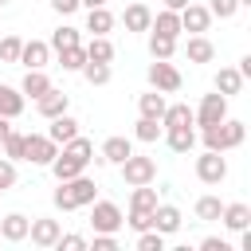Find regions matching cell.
Masks as SVG:
<instances>
[{
  "label": "cell",
  "mask_w": 251,
  "mask_h": 251,
  "mask_svg": "<svg viewBox=\"0 0 251 251\" xmlns=\"http://www.w3.org/2000/svg\"><path fill=\"white\" fill-rule=\"evenodd\" d=\"M149 55H153V59H173V55H176V39L149 31Z\"/></svg>",
  "instance_id": "obj_33"
},
{
  "label": "cell",
  "mask_w": 251,
  "mask_h": 251,
  "mask_svg": "<svg viewBox=\"0 0 251 251\" xmlns=\"http://www.w3.org/2000/svg\"><path fill=\"white\" fill-rule=\"evenodd\" d=\"M0 149H4L8 161H24V133L20 129H8V137L0 141Z\"/></svg>",
  "instance_id": "obj_37"
},
{
  "label": "cell",
  "mask_w": 251,
  "mask_h": 251,
  "mask_svg": "<svg viewBox=\"0 0 251 251\" xmlns=\"http://www.w3.org/2000/svg\"><path fill=\"white\" fill-rule=\"evenodd\" d=\"M220 220H224V227H227V231H243V227H251V208H247L243 200H235V204H224Z\"/></svg>",
  "instance_id": "obj_18"
},
{
  "label": "cell",
  "mask_w": 251,
  "mask_h": 251,
  "mask_svg": "<svg viewBox=\"0 0 251 251\" xmlns=\"http://www.w3.org/2000/svg\"><path fill=\"white\" fill-rule=\"evenodd\" d=\"M16 63H24L27 71H43L47 63H51V47L43 43V39H24V47H20V59Z\"/></svg>",
  "instance_id": "obj_12"
},
{
  "label": "cell",
  "mask_w": 251,
  "mask_h": 251,
  "mask_svg": "<svg viewBox=\"0 0 251 251\" xmlns=\"http://www.w3.org/2000/svg\"><path fill=\"white\" fill-rule=\"evenodd\" d=\"M8 129H12V118H4V114H0V141L8 137Z\"/></svg>",
  "instance_id": "obj_48"
},
{
  "label": "cell",
  "mask_w": 251,
  "mask_h": 251,
  "mask_svg": "<svg viewBox=\"0 0 251 251\" xmlns=\"http://www.w3.org/2000/svg\"><path fill=\"white\" fill-rule=\"evenodd\" d=\"M4 4H12V0H0V8H4Z\"/></svg>",
  "instance_id": "obj_52"
},
{
  "label": "cell",
  "mask_w": 251,
  "mask_h": 251,
  "mask_svg": "<svg viewBox=\"0 0 251 251\" xmlns=\"http://www.w3.org/2000/svg\"><path fill=\"white\" fill-rule=\"evenodd\" d=\"M114 27V12L102 4V8H86V31L90 35H110Z\"/></svg>",
  "instance_id": "obj_25"
},
{
  "label": "cell",
  "mask_w": 251,
  "mask_h": 251,
  "mask_svg": "<svg viewBox=\"0 0 251 251\" xmlns=\"http://www.w3.org/2000/svg\"><path fill=\"white\" fill-rule=\"evenodd\" d=\"M165 106H169V102H165V94H161V90H149V94H141V98H137V110H141V118H157V122H161Z\"/></svg>",
  "instance_id": "obj_29"
},
{
  "label": "cell",
  "mask_w": 251,
  "mask_h": 251,
  "mask_svg": "<svg viewBox=\"0 0 251 251\" xmlns=\"http://www.w3.org/2000/svg\"><path fill=\"white\" fill-rule=\"evenodd\" d=\"M220 212H224L220 196H200L196 200V220H220Z\"/></svg>",
  "instance_id": "obj_38"
},
{
  "label": "cell",
  "mask_w": 251,
  "mask_h": 251,
  "mask_svg": "<svg viewBox=\"0 0 251 251\" xmlns=\"http://www.w3.org/2000/svg\"><path fill=\"white\" fill-rule=\"evenodd\" d=\"M78 4H82V8H102L106 0H78Z\"/></svg>",
  "instance_id": "obj_50"
},
{
  "label": "cell",
  "mask_w": 251,
  "mask_h": 251,
  "mask_svg": "<svg viewBox=\"0 0 251 251\" xmlns=\"http://www.w3.org/2000/svg\"><path fill=\"white\" fill-rule=\"evenodd\" d=\"M0 243H4V239H0Z\"/></svg>",
  "instance_id": "obj_53"
},
{
  "label": "cell",
  "mask_w": 251,
  "mask_h": 251,
  "mask_svg": "<svg viewBox=\"0 0 251 251\" xmlns=\"http://www.w3.org/2000/svg\"><path fill=\"white\" fill-rule=\"evenodd\" d=\"M196 176H200L204 184H224V180H227V157L204 149V153L196 157Z\"/></svg>",
  "instance_id": "obj_8"
},
{
  "label": "cell",
  "mask_w": 251,
  "mask_h": 251,
  "mask_svg": "<svg viewBox=\"0 0 251 251\" xmlns=\"http://www.w3.org/2000/svg\"><path fill=\"white\" fill-rule=\"evenodd\" d=\"M24 106H27V98L20 94V86H4V82H0V114H4V118H20Z\"/></svg>",
  "instance_id": "obj_24"
},
{
  "label": "cell",
  "mask_w": 251,
  "mask_h": 251,
  "mask_svg": "<svg viewBox=\"0 0 251 251\" xmlns=\"http://www.w3.org/2000/svg\"><path fill=\"white\" fill-rule=\"evenodd\" d=\"M243 82H247V78H243L235 67H220V71H216V78H212V90H220L224 98H235V94L243 90Z\"/></svg>",
  "instance_id": "obj_16"
},
{
  "label": "cell",
  "mask_w": 251,
  "mask_h": 251,
  "mask_svg": "<svg viewBox=\"0 0 251 251\" xmlns=\"http://www.w3.org/2000/svg\"><path fill=\"white\" fill-rule=\"evenodd\" d=\"M208 12H212V20H231L239 12V0H212Z\"/></svg>",
  "instance_id": "obj_42"
},
{
  "label": "cell",
  "mask_w": 251,
  "mask_h": 251,
  "mask_svg": "<svg viewBox=\"0 0 251 251\" xmlns=\"http://www.w3.org/2000/svg\"><path fill=\"white\" fill-rule=\"evenodd\" d=\"M161 126H165V129H184V126H192V106H188V102H173V106H165Z\"/></svg>",
  "instance_id": "obj_20"
},
{
  "label": "cell",
  "mask_w": 251,
  "mask_h": 251,
  "mask_svg": "<svg viewBox=\"0 0 251 251\" xmlns=\"http://www.w3.org/2000/svg\"><path fill=\"white\" fill-rule=\"evenodd\" d=\"M86 247H94V251H118V235H110V231H94V243H86Z\"/></svg>",
  "instance_id": "obj_45"
},
{
  "label": "cell",
  "mask_w": 251,
  "mask_h": 251,
  "mask_svg": "<svg viewBox=\"0 0 251 251\" xmlns=\"http://www.w3.org/2000/svg\"><path fill=\"white\" fill-rule=\"evenodd\" d=\"M55 247L59 251H86V235H75V231H59V239H55Z\"/></svg>",
  "instance_id": "obj_43"
},
{
  "label": "cell",
  "mask_w": 251,
  "mask_h": 251,
  "mask_svg": "<svg viewBox=\"0 0 251 251\" xmlns=\"http://www.w3.org/2000/svg\"><path fill=\"white\" fill-rule=\"evenodd\" d=\"M118 169H122V180H126L129 188H133V184H153V180H157V161H153V157H141V153H129Z\"/></svg>",
  "instance_id": "obj_4"
},
{
  "label": "cell",
  "mask_w": 251,
  "mask_h": 251,
  "mask_svg": "<svg viewBox=\"0 0 251 251\" xmlns=\"http://www.w3.org/2000/svg\"><path fill=\"white\" fill-rule=\"evenodd\" d=\"M63 153H71L75 161H82V165H90L94 161V141L90 137H82V133H75L67 145H63Z\"/></svg>",
  "instance_id": "obj_30"
},
{
  "label": "cell",
  "mask_w": 251,
  "mask_h": 251,
  "mask_svg": "<svg viewBox=\"0 0 251 251\" xmlns=\"http://www.w3.org/2000/svg\"><path fill=\"white\" fill-rule=\"evenodd\" d=\"M51 200H55L59 212H75V208H86L90 200H98V184L86 173H78L71 180H59V188L51 192Z\"/></svg>",
  "instance_id": "obj_1"
},
{
  "label": "cell",
  "mask_w": 251,
  "mask_h": 251,
  "mask_svg": "<svg viewBox=\"0 0 251 251\" xmlns=\"http://www.w3.org/2000/svg\"><path fill=\"white\" fill-rule=\"evenodd\" d=\"M184 55H188V63H212V59H216V47H212L208 35H188Z\"/></svg>",
  "instance_id": "obj_19"
},
{
  "label": "cell",
  "mask_w": 251,
  "mask_h": 251,
  "mask_svg": "<svg viewBox=\"0 0 251 251\" xmlns=\"http://www.w3.org/2000/svg\"><path fill=\"white\" fill-rule=\"evenodd\" d=\"M212 27V12H208V4H184L180 8V31H192V35H204Z\"/></svg>",
  "instance_id": "obj_9"
},
{
  "label": "cell",
  "mask_w": 251,
  "mask_h": 251,
  "mask_svg": "<svg viewBox=\"0 0 251 251\" xmlns=\"http://www.w3.org/2000/svg\"><path fill=\"white\" fill-rule=\"evenodd\" d=\"M122 227L145 231V227H153V212H145V208H129V216H126V224H122Z\"/></svg>",
  "instance_id": "obj_40"
},
{
  "label": "cell",
  "mask_w": 251,
  "mask_h": 251,
  "mask_svg": "<svg viewBox=\"0 0 251 251\" xmlns=\"http://www.w3.org/2000/svg\"><path fill=\"white\" fill-rule=\"evenodd\" d=\"M184 4H188V0H165V8H173V12H180Z\"/></svg>",
  "instance_id": "obj_49"
},
{
  "label": "cell",
  "mask_w": 251,
  "mask_h": 251,
  "mask_svg": "<svg viewBox=\"0 0 251 251\" xmlns=\"http://www.w3.org/2000/svg\"><path fill=\"white\" fill-rule=\"evenodd\" d=\"M145 78H149V86H153V90H161V94H176V90H180V82H184V78H180V71H176L169 59H153V63H149V71H145Z\"/></svg>",
  "instance_id": "obj_5"
},
{
  "label": "cell",
  "mask_w": 251,
  "mask_h": 251,
  "mask_svg": "<svg viewBox=\"0 0 251 251\" xmlns=\"http://www.w3.org/2000/svg\"><path fill=\"white\" fill-rule=\"evenodd\" d=\"M75 43H82V35H78V27H71V24L55 27V31H51V39H47V47H51V51H63V47H75Z\"/></svg>",
  "instance_id": "obj_31"
},
{
  "label": "cell",
  "mask_w": 251,
  "mask_h": 251,
  "mask_svg": "<svg viewBox=\"0 0 251 251\" xmlns=\"http://www.w3.org/2000/svg\"><path fill=\"white\" fill-rule=\"evenodd\" d=\"M180 224H184V216H180L176 204H157V208H153V227H157L161 235H176Z\"/></svg>",
  "instance_id": "obj_14"
},
{
  "label": "cell",
  "mask_w": 251,
  "mask_h": 251,
  "mask_svg": "<svg viewBox=\"0 0 251 251\" xmlns=\"http://www.w3.org/2000/svg\"><path fill=\"white\" fill-rule=\"evenodd\" d=\"M47 169L55 173V180H71V176H78V173H86V165H82V161H75V157H71V153H63V149L55 153V161H51Z\"/></svg>",
  "instance_id": "obj_23"
},
{
  "label": "cell",
  "mask_w": 251,
  "mask_h": 251,
  "mask_svg": "<svg viewBox=\"0 0 251 251\" xmlns=\"http://www.w3.org/2000/svg\"><path fill=\"white\" fill-rule=\"evenodd\" d=\"M20 47H24L20 35H4V39H0V63H16V59H20Z\"/></svg>",
  "instance_id": "obj_41"
},
{
  "label": "cell",
  "mask_w": 251,
  "mask_h": 251,
  "mask_svg": "<svg viewBox=\"0 0 251 251\" xmlns=\"http://www.w3.org/2000/svg\"><path fill=\"white\" fill-rule=\"evenodd\" d=\"M86 208H90V227H94V231H110V235L122 231L126 216H122V208H118L114 200H90Z\"/></svg>",
  "instance_id": "obj_3"
},
{
  "label": "cell",
  "mask_w": 251,
  "mask_h": 251,
  "mask_svg": "<svg viewBox=\"0 0 251 251\" xmlns=\"http://www.w3.org/2000/svg\"><path fill=\"white\" fill-rule=\"evenodd\" d=\"M149 31H157V35H169V39H180V12H173V8H161V12L149 20Z\"/></svg>",
  "instance_id": "obj_17"
},
{
  "label": "cell",
  "mask_w": 251,
  "mask_h": 251,
  "mask_svg": "<svg viewBox=\"0 0 251 251\" xmlns=\"http://www.w3.org/2000/svg\"><path fill=\"white\" fill-rule=\"evenodd\" d=\"M161 137H165V145H169L173 153H192V149H196V129H192V126H184V129H165Z\"/></svg>",
  "instance_id": "obj_22"
},
{
  "label": "cell",
  "mask_w": 251,
  "mask_h": 251,
  "mask_svg": "<svg viewBox=\"0 0 251 251\" xmlns=\"http://www.w3.org/2000/svg\"><path fill=\"white\" fill-rule=\"evenodd\" d=\"M51 8H55L59 16H75V12L82 8V4H78V0H51Z\"/></svg>",
  "instance_id": "obj_46"
},
{
  "label": "cell",
  "mask_w": 251,
  "mask_h": 251,
  "mask_svg": "<svg viewBox=\"0 0 251 251\" xmlns=\"http://www.w3.org/2000/svg\"><path fill=\"white\" fill-rule=\"evenodd\" d=\"M129 208H145V212H153V208H157V188H149V184H133V192H129Z\"/></svg>",
  "instance_id": "obj_36"
},
{
  "label": "cell",
  "mask_w": 251,
  "mask_h": 251,
  "mask_svg": "<svg viewBox=\"0 0 251 251\" xmlns=\"http://www.w3.org/2000/svg\"><path fill=\"white\" fill-rule=\"evenodd\" d=\"M27 224H31V220H27L24 212H8V216L0 220V239H4V243H24V239H27Z\"/></svg>",
  "instance_id": "obj_15"
},
{
  "label": "cell",
  "mask_w": 251,
  "mask_h": 251,
  "mask_svg": "<svg viewBox=\"0 0 251 251\" xmlns=\"http://www.w3.org/2000/svg\"><path fill=\"white\" fill-rule=\"evenodd\" d=\"M200 137H204V149H212V153H227V149H239V145H243L247 126H243L239 118H224V122H216V126H204Z\"/></svg>",
  "instance_id": "obj_2"
},
{
  "label": "cell",
  "mask_w": 251,
  "mask_h": 251,
  "mask_svg": "<svg viewBox=\"0 0 251 251\" xmlns=\"http://www.w3.org/2000/svg\"><path fill=\"white\" fill-rule=\"evenodd\" d=\"M129 153H133V141L114 133V137H106V141H102V149L94 153V165H122Z\"/></svg>",
  "instance_id": "obj_10"
},
{
  "label": "cell",
  "mask_w": 251,
  "mask_h": 251,
  "mask_svg": "<svg viewBox=\"0 0 251 251\" xmlns=\"http://www.w3.org/2000/svg\"><path fill=\"white\" fill-rule=\"evenodd\" d=\"M161 133H165V126H161L157 118H137V126H133V137H137V141H145V145H153Z\"/></svg>",
  "instance_id": "obj_32"
},
{
  "label": "cell",
  "mask_w": 251,
  "mask_h": 251,
  "mask_svg": "<svg viewBox=\"0 0 251 251\" xmlns=\"http://www.w3.org/2000/svg\"><path fill=\"white\" fill-rule=\"evenodd\" d=\"M82 51H86V59H94V63H114V43H110L106 35H90V43H82Z\"/></svg>",
  "instance_id": "obj_28"
},
{
  "label": "cell",
  "mask_w": 251,
  "mask_h": 251,
  "mask_svg": "<svg viewBox=\"0 0 251 251\" xmlns=\"http://www.w3.org/2000/svg\"><path fill=\"white\" fill-rule=\"evenodd\" d=\"M35 110H39V114L51 122V118H59V114H67V110H71V94H67V90H55V86H47V90L35 98Z\"/></svg>",
  "instance_id": "obj_11"
},
{
  "label": "cell",
  "mask_w": 251,
  "mask_h": 251,
  "mask_svg": "<svg viewBox=\"0 0 251 251\" xmlns=\"http://www.w3.org/2000/svg\"><path fill=\"white\" fill-rule=\"evenodd\" d=\"M59 55V67L63 71H82V63H86V51H82V43H75V47H63V51H55Z\"/></svg>",
  "instance_id": "obj_34"
},
{
  "label": "cell",
  "mask_w": 251,
  "mask_h": 251,
  "mask_svg": "<svg viewBox=\"0 0 251 251\" xmlns=\"http://www.w3.org/2000/svg\"><path fill=\"white\" fill-rule=\"evenodd\" d=\"M47 86H51V78H47V71H24V82H20V94L35 102V98H39V94H43Z\"/></svg>",
  "instance_id": "obj_27"
},
{
  "label": "cell",
  "mask_w": 251,
  "mask_h": 251,
  "mask_svg": "<svg viewBox=\"0 0 251 251\" xmlns=\"http://www.w3.org/2000/svg\"><path fill=\"white\" fill-rule=\"evenodd\" d=\"M82 78H86L90 86H106V82H110V63H94V59H86V63H82Z\"/></svg>",
  "instance_id": "obj_35"
},
{
  "label": "cell",
  "mask_w": 251,
  "mask_h": 251,
  "mask_svg": "<svg viewBox=\"0 0 251 251\" xmlns=\"http://www.w3.org/2000/svg\"><path fill=\"white\" fill-rule=\"evenodd\" d=\"M149 20H153V12H149L145 4H129V8L122 12L126 31H149Z\"/></svg>",
  "instance_id": "obj_26"
},
{
  "label": "cell",
  "mask_w": 251,
  "mask_h": 251,
  "mask_svg": "<svg viewBox=\"0 0 251 251\" xmlns=\"http://www.w3.org/2000/svg\"><path fill=\"white\" fill-rule=\"evenodd\" d=\"M59 220H47V216H39V220H31L27 224V239L35 243V247H55V239H59Z\"/></svg>",
  "instance_id": "obj_13"
},
{
  "label": "cell",
  "mask_w": 251,
  "mask_h": 251,
  "mask_svg": "<svg viewBox=\"0 0 251 251\" xmlns=\"http://www.w3.org/2000/svg\"><path fill=\"white\" fill-rule=\"evenodd\" d=\"M239 8H251V0H239Z\"/></svg>",
  "instance_id": "obj_51"
},
{
  "label": "cell",
  "mask_w": 251,
  "mask_h": 251,
  "mask_svg": "<svg viewBox=\"0 0 251 251\" xmlns=\"http://www.w3.org/2000/svg\"><path fill=\"white\" fill-rule=\"evenodd\" d=\"M75 133H78V122H75L71 114H59V118H51V126H47V137H51L55 145H67Z\"/></svg>",
  "instance_id": "obj_21"
},
{
  "label": "cell",
  "mask_w": 251,
  "mask_h": 251,
  "mask_svg": "<svg viewBox=\"0 0 251 251\" xmlns=\"http://www.w3.org/2000/svg\"><path fill=\"white\" fill-rule=\"evenodd\" d=\"M227 118V98L220 94V90H212V94H204L200 98V106L192 110V126H216V122H224Z\"/></svg>",
  "instance_id": "obj_6"
},
{
  "label": "cell",
  "mask_w": 251,
  "mask_h": 251,
  "mask_svg": "<svg viewBox=\"0 0 251 251\" xmlns=\"http://www.w3.org/2000/svg\"><path fill=\"white\" fill-rule=\"evenodd\" d=\"M12 184H16V161L0 157V192H8Z\"/></svg>",
  "instance_id": "obj_44"
},
{
  "label": "cell",
  "mask_w": 251,
  "mask_h": 251,
  "mask_svg": "<svg viewBox=\"0 0 251 251\" xmlns=\"http://www.w3.org/2000/svg\"><path fill=\"white\" fill-rule=\"evenodd\" d=\"M137 251H165V235H161L157 227L137 231Z\"/></svg>",
  "instance_id": "obj_39"
},
{
  "label": "cell",
  "mask_w": 251,
  "mask_h": 251,
  "mask_svg": "<svg viewBox=\"0 0 251 251\" xmlns=\"http://www.w3.org/2000/svg\"><path fill=\"white\" fill-rule=\"evenodd\" d=\"M200 251H227V243L216 239V235H208V239H200Z\"/></svg>",
  "instance_id": "obj_47"
},
{
  "label": "cell",
  "mask_w": 251,
  "mask_h": 251,
  "mask_svg": "<svg viewBox=\"0 0 251 251\" xmlns=\"http://www.w3.org/2000/svg\"><path fill=\"white\" fill-rule=\"evenodd\" d=\"M55 153H59V145H55L47 133H24V161L47 169V165L55 161Z\"/></svg>",
  "instance_id": "obj_7"
}]
</instances>
